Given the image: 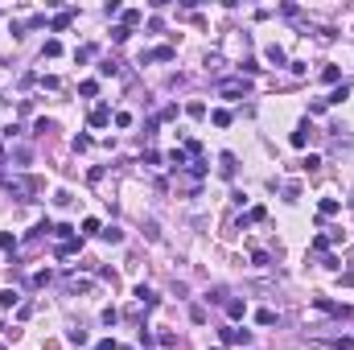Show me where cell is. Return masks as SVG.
Here are the masks:
<instances>
[{
	"instance_id": "1",
	"label": "cell",
	"mask_w": 354,
	"mask_h": 350,
	"mask_svg": "<svg viewBox=\"0 0 354 350\" xmlns=\"http://www.w3.org/2000/svg\"><path fill=\"white\" fill-rule=\"evenodd\" d=\"M218 95H222V99H239V95H247V83L243 79H222L218 83Z\"/></svg>"
},
{
	"instance_id": "2",
	"label": "cell",
	"mask_w": 354,
	"mask_h": 350,
	"mask_svg": "<svg viewBox=\"0 0 354 350\" xmlns=\"http://www.w3.org/2000/svg\"><path fill=\"white\" fill-rule=\"evenodd\" d=\"M313 309L330 313V317H350V309H346V305H338V301H330V297H313Z\"/></svg>"
},
{
	"instance_id": "3",
	"label": "cell",
	"mask_w": 354,
	"mask_h": 350,
	"mask_svg": "<svg viewBox=\"0 0 354 350\" xmlns=\"http://www.w3.org/2000/svg\"><path fill=\"white\" fill-rule=\"evenodd\" d=\"M222 342H231V346H251V330L227 326V330H222Z\"/></svg>"
},
{
	"instance_id": "4",
	"label": "cell",
	"mask_w": 354,
	"mask_h": 350,
	"mask_svg": "<svg viewBox=\"0 0 354 350\" xmlns=\"http://www.w3.org/2000/svg\"><path fill=\"white\" fill-rule=\"evenodd\" d=\"M309 132H313V128H309V120H305V124H297V132L288 136V144H293V148H305V144H309Z\"/></svg>"
},
{
	"instance_id": "5",
	"label": "cell",
	"mask_w": 354,
	"mask_h": 350,
	"mask_svg": "<svg viewBox=\"0 0 354 350\" xmlns=\"http://www.w3.org/2000/svg\"><path fill=\"white\" fill-rule=\"evenodd\" d=\"M140 62H173V46H156V50H148Z\"/></svg>"
},
{
	"instance_id": "6",
	"label": "cell",
	"mask_w": 354,
	"mask_h": 350,
	"mask_svg": "<svg viewBox=\"0 0 354 350\" xmlns=\"http://www.w3.org/2000/svg\"><path fill=\"white\" fill-rule=\"evenodd\" d=\"M136 301H140L144 309H156V301H161V297H156V293L148 289V284H140V289H136Z\"/></svg>"
},
{
	"instance_id": "7",
	"label": "cell",
	"mask_w": 354,
	"mask_h": 350,
	"mask_svg": "<svg viewBox=\"0 0 354 350\" xmlns=\"http://www.w3.org/2000/svg\"><path fill=\"white\" fill-rule=\"evenodd\" d=\"M70 21H74V9H62V13H58V17L50 21V29H54V33H62V29H66Z\"/></svg>"
},
{
	"instance_id": "8",
	"label": "cell",
	"mask_w": 354,
	"mask_h": 350,
	"mask_svg": "<svg viewBox=\"0 0 354 350\" xmlns=\"http://www.w3.org/2000/svg\"><path fill=\"white\" fill-rule=\"evenodd\" d=\"M218 173L222 177H235V152H222L218 157Z\"/></svg>"
},
{
	"instance_id": "9",
	"label": "cell",
	"mask_w": 354,
	"mask_h": 350,
	"mask_svg": "<svg viewBox=\"0 0 354 350\" xmlns=\"http://www.w3.org/2000/svg\"><path fill=\"white\" fill-rule=\"evenodd\" d=\"M317 210H321V218H330V214H338V210H342V202H338V198H321V206H317Z\"/></svg>"
},
{
	"instance_id": "10",
	"label": "cell",
	"mask_w": 354,
	"mask_h": 350,
	"mask_svg": "<svg viewBox=\"0 0 354 350\" xmlns=\"http://www.w3.org/2000/svg\"><path fill=\"white\" fill-rule=\"evenodd\" d=\"M243 313H247V301H227V317H231V322H239Z\"/></svg>"
},
{
	"instance_id": "11",
	"label": "cell",
	"mask_w": 354,
	"mask_h": 350,
	"mask_svg": "<svg viewBox=\"0 0 354 350\" xmlns=\"http://www.w3.org/2000/svg\"><path fill=\"white\" fill-rule=\"evenodd\" d=\"M99 239H103V243H124V231H120V227H103Z\"/></svg>"
},
{
	"instance_id": "12",
	"label": "cell",
	"mask_w": 354,
	"mask_h": 350,
	"mask_svg": "<svg viewBox=\"0 0 354 350\" xmlns=\"http://www.w3.org/2000/svg\"><path fill=\"white\" fill-rule=\"evenodd\" d=\"M107 120H111V111H107L103 103H99V107H95V111H91V124H95V128H103V124H107Z\"/></svg>"
},
{
	"instance_id": "13",
	"label": "cell",
	"mask_w": 354,
	"mask_h": 350,
	"mask_svg": "<svg viewBox=\"0 0 354 350\" xmlns=\"http://www.w3.org/2000/svg\"><path fill=\"white\" fill-rule=\"evenodd\" d=\"M99 74H103V79H115V74H120V62H115V58L99 62Z\"/></svg>"
},
{
	"instance_id": "14",
	"label": "cell",
	"mask_w": 354,
	"mask_h": 350,
	"mask_svg": "<svg viewBox=\"0 0 354 350\" xmlns=\"http://www.w3.org/2000/svg\"><path fill=\"white\" fill-rule=\"evenodd\" d=\"M185 157H189V152H185V148H173V152H169V165H173V169H177V173H181V169H185Z\"/></svg>"
},
{
	"instance_id": "15",
	"label": "cell",
	"mask_w": 354,
	"mask_h": 350,
	"mask_svg": "<svg viewBox=\"0 0 354 350\" xmlns=\"http://www.w3.org/2000/svg\"><path fill=\"white\" fill-rule=\"evenodd\" d=\"M17 301H21V293H17V289H5V293H0V309H13Z\"/></svg>"
},
{
	"instance_id": "16",
	"label": "cell",
	"mask_w": 354,
	"mask_h": 350,
	"mask_svg": "<svg viewBox=\"0 0 354 350\" xmlns=\"http://www.w3.org/2000/svg\"><path fill=\"white\" fill-rule=\"evenodd\" d=\"M264 58L272 62V66H284V50H280V46H268V50H264Z\"/></svg>"
},
{
	"instance_id": "17",
	"label": "cell",
	"mask_w": 354,
	"mask_h": 350,
	"mask_svg": "<svg viewBox=\"0 0 354 350\" xmlns=\"http://www.w3.org/2000/svg\"><path fill=\"white\" fill-rule=\"evenodd\" d=\"M78 247H83L78 239H66V243H58V256H62V260H66V256H74V251H78Z\"/></svg>"
},
{
	"instance_id": "18",
	"label": "cell",
	"mask_w": 354,
	"mask_h": 350,
	"mask_svg": "<svg viewBox=\"0 0 354 350\" xmlns=\"http://www.w3.org/2000/svg\"><path fill=\"white\" fill-rule=\"evenodd\" d=\"M58 54H62V42H58V37H50V42L42 46V58H58Z\"/></svg>"
},
{
	"instance_id": "19",
	"label": "cell",
	"mask_w": 354,
	"mask_h": 350,
	"mask_svg": "<svg viewBox=\"0 0 354 350\" xmlns=\"http://www.w3.org/2000/svg\"><path fill=\"white\" fill-rule=\"evenodd\" d=\"M124 17V29H136L140 25V9H128V13H120Z\"/></svg>"
},
{
	"instance_id": "20",
	"label": "cell",
	"mask_w": 354,
	"mask_h": 350,
	"mask_svg": "<svg viewBox=\"0 0 354 350\" xmlns=\"http://www.w3.org/2000/svg\"><path fill=\"white\" fill-rule=\"evenodd\" d=\"M255 326H276V313L272 309H260V313H255Z\"/></svg>"
},
{
	"instance_id": "21",
	"label": "cell",
	"mask_w": 354,
	"mask_h": 350,
	"mask_svg": "<svg viewBox=\"0 0 354 350\" xmlns=\"http://www.w3.org/2000/svg\"><path fill=\"white\" fill-rule=\"evenodd\" d=\"M210 120L218 124V128H227V124H231V111H227V107H218V111H210Z\"/></svg>"
},
{
	"instance_id": "22",
	"label": "cell",
	"mask_w": 354,
	"mask_h": 350,
	"mask_svg": "<svg viewBox=\"0 0 354 350\" xmlns=\"http://www.w3.org/2000/svg\"><path fill=\"white\" fill-rule=\"evenodd\" d=\"M0 251H17V235H9V231H0Z\"/></svg>"
},
{
	"instance_id": "23",
	"label": "cell",
	"mask_w": 354,
	"mask_h": 350,
	"mask_svg": "<svg viewBox=\"0 0 354 350\" xmlns=\"http://www.w3.org/2000/svg\"><path fill=\"white\" fill-rule=\"evenodd\" d=\"M264 218H268V210H264V206H251V210H247V218H243V222H264Z\"/></svg>"
},
{
	"instance_id": "24",
	"label": "cell",
	"mask_w": 354,
	"mask_h": 350,
	"mask_svg": "<svg viewBox=\"0 0 354 350\" xmlns=\"http://www.w3.org/2000/svg\"><path fill=\"white\" fill-rule=\"evenodd\" d=\"M206 301H210V305H227V289H210Z\"/></svg>"
},
{
	"instance_id": "25",
	"label": "cell",
	"mask_w": 354,
	"mask_h": 350,
	"mask_svg": "<svg viewBox=\"0 0 354 350\" xmlns=\"http://www.w3.org/2000/svg\"><path fill=\"white\" fill-rule=\"evenodd\" d=\"M103 227H99V218H83V235H99Z\"/></svg>"
},
{
	"instance_id": "26",
	"label": "cell",
	"mask_w": 354,
	"mask_h": 350,
	"mask_svg": "<svg viewBox=\"0 0 354 350\" xmlns=\"http://www.w3.org/2000/svg\"><path fill=\"white\" fill-rule=\"evenodd\" d=\"M66 338H70V342H74V346H87V330H83V326H74V330H70V334H66Z\"/></svg>"
},
{
	"instance_id": "27",
	"label": "cell",
	"mask_w": 354,
	"mask_h": 350,
	"mask_svg": "<svg viewBox=\"0 0 354 350\" xmlns=\"http://www.w3.org/2000/svg\"><path fill=\"white\" fill-rule=\"evenodd\" d=\"M54 235L66 243V239H74V227H70V222H62V227H54Z\"/></svg>"
},
{
	"instance_id": "28",
	"label": "cell",
	"mask_w": 354,
	"mask_h": 350,
	"mask_svg": "<svg viewBox=\"0 0 354 350\" xmlns=\"http://www.w3.org/2000/svg\"><path fill=\"white\" fill-rule=\"evenodd\" d=\"M301 169H305V173H317V169H321V157H305Z\"/></svg>"
},
{
	"instance_id": "29",
	"label": "cell",
	"mask_w": 354,
	"mask_h": 350,
	"mask_svg": "<svg viewBox=\"0 0 354 350\" xmlns=\"http://www.w3.org/2000/svg\"><path fill=\"white\" fill-rule=\"evenodd\" d=\"M338 79H342L338 66H326V70H321V83H338Z\"/></svg>"
},
{
	"instance_id": "30",
	"label": "cell",
	"mask_w": 354,
	"mask_h": 350,
	"mask_svg": "<svg viewBox=\"0 0 354 350\" xmlns=\"http://www.w3.org/2000/svg\"><path fill=\"white\" fill-rule=\"evenodd\" d=\"M284 198H288V202H297V198H301V185H297V181H288V185H284Z\"/></svg>"
},
{
	"instance_id": "31",
	"label": "cell",
	"mask_w": 354,
	"mask_h": 350,
	"mask_svg": "<svg viewBox=\"0 0 354 350\" xmlns=\"http://www.w3.org/2000/svg\"><path fill=\"white\" fill-rule=\"evenodd\" d=\"M128 37H132V29H124V25L111 29V42H128Z\"/></svg>"
},
{
	"instance_id": "32",
	"label": "cell",
	"mask_w": 354,
	"mask_h": 350,
	"mask_svg": "<svg viewBox=\"0 0 354 350\" xmlns=\"http://www.w3.org/2000/svg\"><path fill=\"white\" fill-rule=\"evenodd\" d=\"M189 322L202 326V322H206V309H202V305H194V309H189Z\"/></svg>"
},
{
	"instance_id": "33",
	"label": "cell",
	"mask_w": 354,
	"mask_h": 350,
	"mask_svg": "<svg viewBox=\"0 0 354 350\" xmlns=\"http://www.w3.org/2000/svg\"><path fill=\"white\" fill-rule=\"evenodd\" d=\"M78 95H87V99H95V95H99V83H83V87H78Z\"/></svg>"
},
{
	"instance_id": "34",
	"label": "cell",
	"mask_w": 354,
	"mask_h": 350,
	"mask_svg": "<svg viewBox=\"0 0 354 350\" xmlns=\"http://www.w3.org/2000/svg\"><path fill=\"white\" fill-rule=\"evenodd\" d=\"M346 95H350V87H346V83H342V87H338V91H334V95H330V99H326V103H342V99H346Z\"/></svg>"
},
{
	"instance_id": "35",
	"label": "cell",
	"mask_w": 354,
	"mask_h": 350,
	"mask_svg": "<svg viewBox=\"0 0 354 350\" xmlns=\"http://www.w3.org/2000/svg\"><path fill=\"white\" fill-rule=\"evenodd\" d=\"M185 111H189V115H194V120H202V115H206V103H198V99H194V103H189Z\"/></svg>"
},
{
	"instance_id": "36",
	"label": "cell",
	"mask_w": 354,
	"mask_h": 350,
	"mask_svg": "<svg viewBox=\"0 0 354 350\" xmlns=\"http://www.w3.org/2000/svg\"><path fill=\"white\" fill-rule=\"evenodd\" d=\"M74 58H78V62H87V58H95V46H78V50H74Z\"/></svg>"
},
{
	"instance_id": "37",
	"label": "cell",
	"mask_w": 354,
	"mask_h": 350,
	"mask_svg": "<svg viewBox=\"0 0 354 350\" xmlns=\"http://www.w3.org/2000/svg\"><path fill=\"white\" fill-rule=\"evenodd\" d=\"M330 346H334V350H354V338H334Z\"/></svg>"
},
{
	"instance_id": "38",
	"label": "cell",
	"mask_w": 354,
	"mask_h": 350,
	"mask_svg": "<svg viewBox=\"0 0 354 350\" xmlns=\"http://www.w3.org/2000/svg\"><path fill=\"white\" fill-rule=\"evenodd\" d=\"M33 132H37V136H46V132H54V124H50V120H37V124H33Z\"/></svg>"
},
{
	"instance_id": "39",
	"label": "cell",
	"mask_w": 354,
	"mask_h": 350,
	"mask_svg": "<svg viewBox=\"0 0 354 350\" xmlns=\"http://www.w3.org/2000/svg\"><path fill=\"white\" fill-rule=\"evenodd\" d=\"M50 280H54V272H37V276H33V284H37V289H46Z\"/></svg>"
},
{
	"instance_id": "40",
	"label": "cell",
	"mask_w": 354,
	"mask_h": 350,
	"mask_svg": "<svg viewBox=\"0 0 354 350\" xmlns=\"http://www.w3.org/2000/svg\"><path fill=\"white\" fill-rule=\"evenodd\" d=\"M95 350H120V346H115L111 338H103V342H95Z\"/></svg>"
},
{
	"instance_id": "41",
	"label": "cell",
	"mask_w": 354,
	"mask_h": 350,
	"mask_svg": "<svg viewBox=\"0 0 354 350\" xmlns=\"http://www.w3.org/2000/svg\"><path fill=\"white\" fill-rule=\"evenodd\" d=\"M342 284H350V289H354V276H342Z\"/></svg>"
},
{
	"instance_id": "42",
	"label": "cell",
	"mask_w": 354,
	"mask_h": 350,
	"mask_svg": "<svg viewBox=\"0 0 354 350\" xmlns=\"http://www.w3.org/2000/svg\"><path fill=\"white\" fill-rule=\"evenodd\" d=\"M0 157H5V144H0Z\"/></svg>"
},
{
	"instance_id": "43",
	"label": "cell",
	"mask_w": 354,
	"mask_h": 350,
	"mask_svg": "<svg viewBox=\"0 0 354 350\" xmlns=\"http://www.w3.org/2000/svg\"><path fill=\"white\" fill-rule=\"evenodd\" d=\"M0 103H5V95H0Z\"/></svg>"
}]
</instances>
